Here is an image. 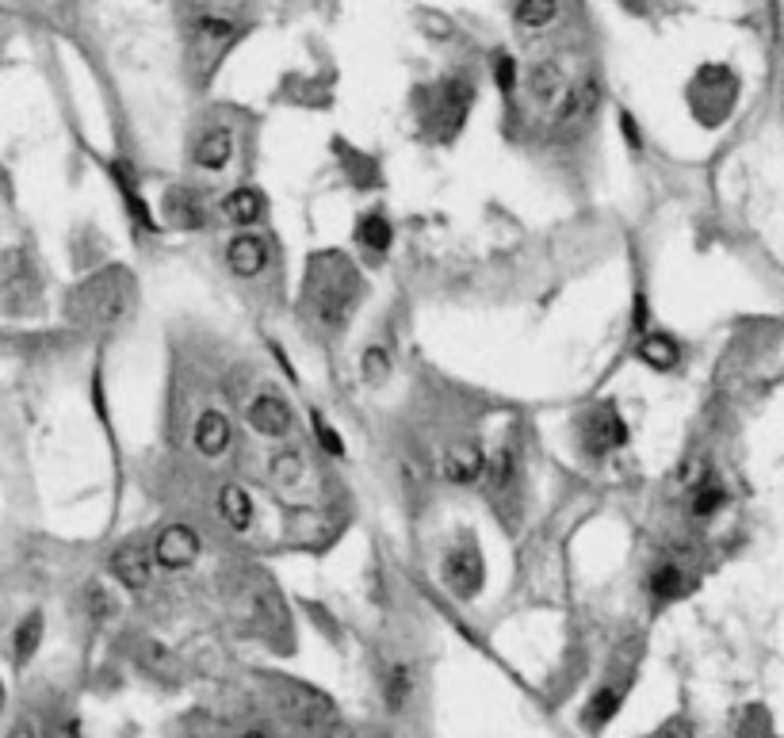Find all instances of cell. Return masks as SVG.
I'll return each instance as SVG.
<instances>
[{"label":"cell","instance_id":"cell-2","mask_svg":"<svg viewBox=\"0 0 784 738\" xmlns=\"http://www.w3.org/2000/svg\"><path fill=\"white\" fill-rule=\"evenodd\" d=\"M134 310V280L127 268L111 264L104 272L88 276L69 295V318L85 329H115Z\"/></svg>","mask_w":784,"mask_h":738},{"label":"cell","instance_id":"cell-29","mask_svg":"<svg viewBox=\"0 0 784 738\" xmlns=\"http://www.w3.org/2000/svg\"><path fill=\"white\" fill-rule=\"evenodd\" d=\"M356 241H360V245H368V249H375V253H387V249H391V241H394L391 218L383 215V211L364 215L360 222H356Z\"/></svg>","mask_w":784,"mask_h":738},{"label":"cell","instance_id":"cell-15","mask_svg":"<svg viewBox=\"0 0 784 738\" xmlns=\"http://www.w3.org/2000/svg\"><path fill=\"white\" fill-rule=\"evenodd\" d=\"M215 513L218 521L226 524L234 536L249 532L253 521H257V505H253V494L241 486V482H222L215 490Z\"/></svg>","mask_w":784,"mask_h":738},{"label":"cell","instance_id":"cell-6","mask_svg":"<svg viewBox=\"0 0 784 738\" xmlns=\"http://www.w3.org/2000/svg\"><path fill=\"white\" fill-rule=\"evenodd\" d=\"M440 582L459 601H475L482 593V586H486V563H482L479 547L471 540L456 543L444 555V563H440Z\"/></svg>","mask_w":784,"mask_h":738},{"label":"cell","instance_id":"cell-23","mask_svg":"<svg viewBox=\"0 0 784 738\" xmlns=\"http://www.w3.org/2000/svg\"><path fill=\"white\" fill-rule=\"evenodd\" d=\"M524 85H528V96H532V100H540V104H559V100L567 96L570 81L559 62H536V66L528 69Z\"/></svg>","mask_w":784,"mask_h":738},{"label":"cell","instance_id":"cell-31","mask_svg":"<svg viewBox=\"0 0 784 738\" xmlns=\"http://www.w3.org/2000/svg\"><path fill=\"white\" fill-rule=\"evenodd\" d=\"M39 643H43V616L31 612L20 628H16V662L27 666L35 658V651H39Z\"/></svg>","mask_w":784,"mask_h":738},{"label":"cell","instance_id":"cell-30","mask_svg":"<svg viewBox=\"0 0 784 738\" xmlns=\"http://www.w3.org/2000/svg\"><path fill=\"white\" fill-rule=\"evenodd\" d=\"M723 505H727V490L719 486L716 478L700 482L697 490L689 494V513H693V521H712Z\"/></svg>","mask_w":784,"mask_h":738},{"label":"cell","instance_id":"cell-40","mask_svg":"<svg viewBox=\"0 0 784 738\" xmlns=\"http://www.w3.org/2000/svg\"><path fill=\"white\" fill-rule=\"evenodd\" d=\"M0 704H4V685H0Z\"/></svg>","mask_w":784,"mask_h":738},{"label":"cell","instance_id":"cell-19","mask_svg":"<svg viewBox=\"0 0 784 738\" xmlns=\"http://www.w3.org/2000/svg\"><path fill=\"white\" fill-rule=\"evenodd\" d=\"M153 551L146 543H123L111 555V574L127 589H146L153 582Z\"/></svg>","mask_w":784,"mask_h":738},{"label":"cell","instance_id":"cell-36","mask_svg":"<svg viewBox=\"0 0 784 738\" xmlns=\"http://www.w3.org/2000/svg\"><path fill=\"white\" fill-rule=\"evenodd\" d=\"M8 738H46V735L35 716H20L12 727H8Z\"/></svg>","mask_w":784,"mask_h":738},{"label":"cell","instance_id":"cell-10","mask_svg":"<svg viewBox=\"0 0 784 738\" xmlns=\"http://www.w3.org/2000/svg\"><path fill=\"white\" fill-rule=\"evenodd\" d=\"M245 421L253 433L268 436V440H284L295 429V410L280 391H261L249 398L245 406Z\"/></svg>","mask_w":784,"mask_h":738},{"label":"cell","instance_id":"cell-27","mask_svg":"<svg viewBox=\"0 0 784 738\" xmlns=\"http://www.w3.org/2000/svg\"><path fill=\"white\" fill-rule=\"evenodd\" d=\"M517 486V452L509 448V444H501L494 456L486 459V490L501 498V494H509Z\"/></svg>","mask_w":784,"mask_h":738},{"label":"cell","instance_id":"cell-38","mask_svg":"<svg viewBox=\"0 0 784 738\" xmlns=\"http://www.w3.org/2000/svg\"><path fill=\"white\" fill-rule=\"evenodd\" d=\"M620 123H624V134H628V142H632V150H639V146H643V134L635 131L632 115H620Z\"/></svg>","mask_w":784,"mask_h":738},{"label":"cell","instance_id":"cell-24","mask_svg":"<svg viewBox=\"0 0 784 738\" xmlns=\"http://www.w3.org/2000/svg\"><path fill=\"white\" fill-rule=\"evenodd\" d=\"M268 478L276 482L280 494L303 490V482H306L303 452H299V448H280V452H272V459H268Z\"/></svg>","mask_w":784,"mask_h":738},{"label":"cell","instance_id":"cell-21","mask_svg":"<svg viewBox=\"0 0 784 738\" xmlns=\"http://www.w3.org/2000/svg\"><path fill=\"white\" fill-rule=\"evenodd\" d=\"M111 176H115V188H119V196H123V203H127V215L142 226V230H157V222H153V211L150 203L142 199V192H138V176H134V169L119 157V161H111Z\"/></svg>","mask_w":784,"mask_h":738},{"label":"cell","instance_id":"cell-18","mask_svg":"<svg viewBox=\"0 0 784 738\" xmlns=\"http://www.w3.org/2000/svg\"><path fill=\"white\" fill-rule=\"evenodd\" d=\"M601 104V85L593 77H582V81H570L567 96L555 104V127H578L586 123L589 115Z\"/></svg>","mask_w":784,"mask_h":738},{"label":"cell","instance_id":"cell-4","mask_svg":"<svg viewBox=\"0 0 784 738\" xmlns=\"http://www.w3.org/2000/svg\"><path fill=\"white\" fill-rule=\"evenodd\" d=\"M471 104H475V85L467 77H448V81L436 85L433 111H429V131H433L436 142L448 146L463 131V123L471 115Z\"/></svg>","mask_w":784,"mask_h":738},{"label":"cell","instance_id":"cell-16","mask_svg":"<svg viewBox=\"0 0 784 738\" xmlns=\"http://www.w3.org/2000/svg\"><path fill=\"white\" fill-rule=\"evenodd\" d=\"M234 444V425L222 410H203L192 425V448H196L203 459H218L226 456V448Z\"/></svg>","mask_w":784,"mask_h":738},{"label":"cell","instance_id":"cell-34","mask_svg":"<svg viewBox=\"0 0 784 738\" xmlns=\"http://www.w3.org/2000/svg\"><path fill=\"white\" fill-rule=\"evenodd\" d=\"M517 58L513 54H498L494 58V85L501 88V96H513L517 92Z\"/></svg>","mask_w":784,"mask_h":738},{"label":"cell","instance_id":"cell-11","mask_svg":"<svg viewBox=\"0 0 784 738\" xmlns=\"http://www.w3.org/2000/svg\"><path fill=\"white\" fill-rule=\"evenodd\" d=\"M582 444L593 456H609V452H620L628 444V425H624V417L612 402H601L597 410L582 417Z\"/></svg>","mask_w":784,"mask_h":738},{"label":"cell","instance_id":"cell-22","mask_svg":"<svg viewBox=\"0 0 784 738\" xmlns=\"http://www.w3.org/2000/svg\"><path fill=\"white\" fill-rule=\"evenodd\" d=\"M165 215L180 230H199L207 222V203L196 188H169L165 192Z\"/></svg>","mask_w":784,"mask_h":738},{"label":"cell","instance_id":"cell-39","mask_svg":"<svg viewBox=\"0 0 784 738\" xmlns=\"http://www.w3.org/2000/svg\"><path fill=\"white\" fill-rule=\"evenodd\" d=\"M238 738H280L276 731H268V727H245Z\"/></svg>","mask_w":784,"mask_h":738},{"label":"cell","instance_id":"cell-32","mask_svg":"<svg viewBox=\"0 0 784 738\" xmlns=\"http://www.w3.org/2000/svg\"><path fill=\"white\" fill-rule=\"evenodd\" d=\"M360 375H364V383L371 387H379V383H387V375H391V352L379 345H371L364 356H360Z\"/></svg>","mask_w":784,"mask_h":738},{"label":"cell","instance_id":"cell-33","mask_svg":"<svg viewBox=\"0 0 784 738\" xmlns=\"http://www.w3.org/2000/svg\"><path fill=\"white\" fill-rule=\"evenodd\" d=\"M310 425H314V436H318V444H322V452H329V456H345V440H341V433L329 425L322 413L314 410L310 413Z\"/></svg>","mask_w":784,"mask_h":738},{"label":"cell","instance_id":"cell-26","mask_svg":"<svg viewBox=\"0 0 784 738\" xmlns=\"http://www.w3.org/2000/svg\"><path fill=\"white\" fill-rule=\"evenodd\" d=\"M647 589H651V597L658 605H670L677 597H685V589H689V582H685V566L658 563L651 570V578H647Z\"/></svg>","mask_w":784,"mask_h":738},{"label":"cell","instance_id":"cell-13","mask_svg":"<svg viewBox=\"0 0 784 738\" xmlns=\"http://www.w3.org/2000/svg\"><path fill=\"white\" fill-rule=\"evenodd\" d=\"M486 475V452L475 436H463V440H452L444 448V478L452 486H471Z\"/></svg>","mask_w":784,"mask_h":738},{"label":"cell","instance_id":"cell-7","mask_svg":"<svg viewBox=\"0 0 784 738\" xmlns=\"http://www.w3.org/2000/svg\"><path fill=\"white\" fill-rule=\"evenodd\" d=\"M230 608L238 612L241 624H261L268 628L272 624V612H276V589H268V582L261 578V570H238L230 582Z\"/></svg>","mask_w":784,"mask_h":738},{"label":"cell","instance_id":"cell-1","mask_svg":"<svg viewBox=\"0 0 784 738\" xmlns=\"http://www.w3.org/2000/svg\"><path fill=\"white\" fill-rule=\"evenodd\" d=\"M364 295V280L356 272V264L337 253V249H322L306 261L303 291H299V314L306 318V326L322 337H333L349 326V318L356 314V303Z\"/></svg>","mask_w":784,"mask_h":738},{"label":"cell","instance_id":"cell-17","mask_svg":"<svg viewBox=\"0 0 784 738\" xmlns=\"http://www.w3.org/2000/svg\"><path fill=\"white\" fill-rule=\"evenodd\" d=\"M192 161H196V169H203V173H222L234 161V131L222 127V123L199 131L196 142H192Z\"/></svg>","mask_w":784,"mask_h":738},{"label":"cell","instance_id":"cell-28","mask_svg":"<svg viewBox=\"0 0 784 738\" xmlns=\"http://www.w3.org/2000/svg\"><path fill=\"white\" fill-rule=\"evenodd\" d=\"M513 20L524 31H544V27L559 20V0H517Z\"/></svg>","mask_w":784,"mask_h":738},{"label":"cell","instance_id":"cell-20","mask_svg":"<svg viewBox=\"0 0 784 738\" xmlns=\"http://www.w3.org/2000/svg\"><path fill=\"white\" fill-rule=\"evenodd\" d=\"M635 356L651 371H674L681 364V345H677L670 333H662V329H647L635 341Z\"/></svg>","mask_w":784,"mask_h":738},{"label":"cell","instance_id":"cell-8","mask_svg":"<svg viewBox=\"0 0 784 738\" xmlns=\"http://www.w3.org/2000/svg\"><path fill=\"white\" fill-rule=\"evenodd\" d=\"M632 681H635V666L628 662L620 673H609L597 689H593V696L586 700V708H582V727L586 731H601V727H609L612 719L620 716V708H624V700H628V693H632Z\"/></svg>","mask_w":784,"mask_h":738},{"label":"cell","instance_id":"cell-37","mask_svg":"<svg viewBox=\"0 0 784 738\" xmlns=\"http://www.w3.org/2000/svg\"><path fill=\"white\" fill-rule=\"evenodd\" d=\"M322 738H360V735H356V727H352L349 719L341 716L337 723H329L326 731H322Z\"/></svg>","mask_w":784,"mask_h":738},{"label":"cell","instance_id":"cell-14","mask_svg":"<svg viewBox=\"0 0 784 738\" xmlns=\"http://www.w3.org/2000/svg\"><path fill=\"white\" fill-rule=\"evenodd\" d=\"M241 35L238 20H230V16H199L196 23H192V54L196 58H203V62H215L218 54L226 50V46L234 43Z\"/></svg>","mask_w":784,"mask_h":738},{"label":"cell","instance_id":"cell-25","mask_svg":"<svg viewBox=\"0 0 784 738\" xmlns=\"http://www.w3.org/2000/svg\"><path fill=\"white\" fill-rule=\"evenodd\" d=\"M222 218L226 222H234L238 230H249L253 222H261L264 218V196L257 192V188H234L230 196L222 199Z\"/></svg>","mask_w":784,"mask_h":738},{"label":"cell","instance_id":"cell-35","mask_svg":"<svg viewBox=\"0 0 784 738\" xmlns=\"http://www.w3.org/2000/svg\"><path fill=\"white\" fill-rule=\"evenodd\" d=\"M651 738H697V731H693V723L685 716H674L666 719V723H658L651 731Z\"/></svg>","mask_w":784,"mask_h":738},{"label":"cell","instance_id":"cell-12","mask_svg":"<svg viewBox=\"0 0 784 738\" xmlns=\"http://www.w3.org/2000/svg\"><path fill=\"white\" fill-rule=\"evenodd\" d=\"M272 261V245H268V234H257V230H238L234 238L226 241V268L238 276V280H253L261 276L264 268Z\"/></svg>","mask_w":784,"mask_h":738},{"label":"cell","instance_id":"cell-9","mask_svg":"<svg viewBox=\"0 0 784 738\" xmlns=\"http://www.w3.org/2000/svg\"><path fill=\"white\" fill-rule=\"evenodd\" d=\"M153 563L161 566V570H188V566L199 559V551H203V540H199V532L192 524H165L157 536H153Z\"/></svg>","mask_w":784,"mask_h":738},{"label":"cell","instance_id":"cell-5","mask_svg":"<svg viewBox=\"0 0 784 738\" xmlns=\"http://www.w3.org/2000/svg\"><path fill=\"white\" fill-rule=\"evenodd\" d=\"M375 681H379V700H383V712L387 716H406L414 708L421 677H417V666L410 658H402V654L379 658Z\"/></svg>","mask_w":784,"mask_h":738},{"label":"cell","instance_id":"cell-3","mask_svg":"<svg viewBox=\"0 0 784 738\" xmlns=\"http://www.w3.org/2000/svg\"><path fill=\"white\" fill-rule=\"evenodd\" d=\"M272 700H276L280 716L295 731H303L306 738H322V731H326L329 723L341 719L337 704L322 689H314L306 681H295V677H272Z\"/></svg>","mask_w":784,"mask_h":738}]
</instances>
